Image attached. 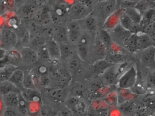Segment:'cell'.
Wrapping results in <instances>:
<instances>
[{
  "label": "cell",
  "mask_w": 155,
  "mask_h": 116,
  "mask_svg": "<svg viewBox=\"0 0 155 116\" xmlns=\"http://www.w3.org/2000/svg\"><path fill=\"white\" fill-rule=\"evenodd\" d=\"M93 38V37L87 32L83 31L76 44V51L82 61H86L88 58Z\"/></svg>",
  "instance_id": "obj_1"
},
{
  "label": "cell",
  "mask_w": 155,
  "mask_h": 116,
  "mask_svg": "<svg viewBox=\"0 0 155 116\" xmlns=\"http://www.w3.org/2000/svg\"><path fill=\"white\" fill-rule=\"evenodd\" d=\"M137 68L132 64L120 76L116 85L120 88L130 89L137 82Z\"/></svg>",
  "instance_id": "obj_2"
},
{
  "label": "cell",
  "mask_w": 155,
  "mask_h": 116,
  "mask_svg": "<svg viewBox=\"0 0 155 116\" xmlns=\"http://www.w3.org/2000/svg\"><path fill=\"white\" fill-rule=\"evenodd\" d=\"M18 36L12 30L3 28L1 31V48L6 51L15 48L18 44Z\"/></svg>",
  "instance_id": "obj_3"
},
{
  "label": "cell",
  "mask_w": 155,
  "mask_h": 116,
  "mask_svg": "<svg viewBox=\"0 0 155 116\" xmlns=\"http://www.w3.org/2000/svg\"><path fill=\"white\" fill-rule=\"evenodd\" d=\"M70 7L63 2L54 5L50 10L52 22L56 25H60L65 18L68 17Z\"/></svg>",
  "instance_id": "obj_4"
},
{
  "label": "cell",
  "mask_w": 155,
  "mask_h": 116,
  "mask_svg": "<svg viewBox=\"0 0 155 116\" xmlns=\"http://www.w3.org/2000/svg\"><path fill=\"white\" fill-rule=\"evenodd\" d=\"M92 10L80 2L77 1L70 7L69 19L72 20L81 21L85 18L91 13Z\"/></svg>",
  "instance_id": "obj_5"
},
{
  "label": "cell",
  "mask_w": 155,
  "mask_h": 116,
  "mask_svg": "<svg viewBox=\"0 0 155 116\" xmlns=\"http://www.w3.org/2000/svg\"><path fill=\"white\" fill-rule=\"evenodd\" d=\"M66 28L69 41L71 44L76 45L84 31L80 22L69 19Z\"/></svg>",
  "instance_id": "obj_6"
},
{
  "label": "cell",
  "mask_w": 155,
  "mask_h": 116,
  "mask_svg": "<svg viewBox=\"0 0 155 116\" xmlns=\"http://www.w3.org/2000/svg\"><path fill=\"white\" fill-rule=\"evenodd\" d=\"M109 32L113 42L122 47L126 40L131 34L120 24L109 31Z\"/></svg>",
  "instance_id": "obj_7"
},
{
  "label": "cell",
  "mask_w": 155,
  "mask_h": 116,
  "mask_svg": "<svg viewBox=\"0 0 155 116\" xmlns=\"http://www.w3.org/2000/svg\"><path fill=\"white\" fill-rule=\"evenodd\" d=\"M83 31L87 32L93 38H96L98 28V21L97 18L92 13L85 18L80 21Z\"/></svg>",
  "instance_id": "obj_8"
},
{
  "label": "cell",
  "mask_w": 155,
  "mask_h": 116,
  "mask_svg": "<svg viewBox=\"0 0 155 116\" xmlns=\"http://www.w3.org/2000/svg\"><path fill=\"white\" fill-rule=\"evenodd\" d=\"M139 51H140V59L142 64L147 68L155 69V47L150 46Z\"/></svg>",
  "instance_id": "obj_9"
},
{
  "label": "cell",
  "mask_w": 155,
  "mask_h": 116,
  "mask_svg": "<svg viewBox=\"0 0 155 116\" xmlns=\"http://www.w3.org/2000/svg\"><path fill=\"white\" fill-rule=\"evenodd\" d=\"M21 55V65L25 66L33 65L39 60L37 51L30 47L21 48L20 50Z\"/></svg>",
  "instance_id": "obj_10"
},
{
  "label": "cell",
  "mask_w": 155,
  "mask_h": 116,
  "mask_svg": "<svg viewBox=\"0 0 155 116\" xmlns=\"http://www.w3.org/2000/svg\"><path fill=\"white\" fill-rule=\"evenodd\" d=\"M102 78L106 84L108 85H117L120 75L118 68V63H116L109 68L102 74Z\"/></svg>",
  "instance_id": "obj_11"
},
{
  "label": "cell",
  "mask_w": 155,
  "mask_h": 116,
  "mask_svg": "<svg viewBox=\"0 0 155 116\" xmlns=\"http://www.w3.org/2000/svg\"><path fill=\"white\" fill-rule=\"evenodd\" d=\"M21 55L20 51L14 48L7 51L6 57L1 60V67L6 64H11L17 67L21 65Z\"/></svg>",
  "instance_id": "obj_12"
},
{
  "label": "cell",
  "mask_w": 155,
  "mask_h": 116,
  "mask_svg": "<svg viewBox=\"0 0 155 116\" xmlns=\"http://www.w3.org/2000/svg\"><path fill=\"white\" fill-rule=\"evenodd\" d=\"M120 24L131 34H135L141 31L139 24L135 23L126 14L124 10L120 17Z\"/></svg>",
  "instance_id": "obj_13"
},
{
  "label": "cell",
  "mask_w": 155,
  "mask_h": 116,
  "mask_svg": "<svg viewBox=\"0 0 155 116\" xmlns=\"http://www.w3.org/2000/svg\"><path fill=\"white\" fill-rule=\"evenodd\" d=\"M115 64L116 63L106 59H99L94 62L91 67V70L95 76L99 77L102 76L109 68Z\"/></svg>",
  "instance_id": "obj_14"
},
{
  "label": "cell",
  "mask_w": 155,
  "mask_h": 116,
  "mask_svg": "<svg viewBox=\"0 0 155 116\" xmlns=\"http://www.w3.org/2000/svg\"><path fill=\"white\" fill-rule=\"evenodd\" d=\"M124 9H122L115 11L106 19L102 28L109 31L117 26L120 24V17Z\"/></svg>",
  "instance_id": "obj_15"
},
{
  "label": "cell",
  "mask_w": 155,
  "mask_h": 116,
  "mask_svg": "<svg viewBox=\"0 0 155 116\" xmlns=\"http://www.w3.org/2000/svg\"><path fill=\"white\" fill-rule=\"evenodd\" d=\"M23 98L28 102L40 103L42 100V96L38 89L24 88L20 91Z\"/></svg>",
  "instance_id": "obj_16"
},
{
  "label": "cell",
  "mask_w": 155,
  "mask_h": 116,
  "mask_svg": "<svg viewBox=\"0 0 155 116\" xmlns=\"http://www.w3.org/2000/svg\"><path fill=\"white\" fill-rule=\"evenodd\" d=\"M135 43L137 51L142 50L151 46L149 36L144 32L140 31L135 33Z\"/></svg>",
  "instance_id": "obj_17"
},
{
  "label": "cell",
  "mask_w": 155,
  "mask_h": 116,
  "mask_svg": "<svg viewBox=\"0 0 155 116\" xmlns=\"http://www.w3.org/2000/svg\"><path fill=\"white\" fill-rule=\"evenodd\" d=\"M46 92L51 98L58 102H64L67 98V92L64 88H48Z\"/></svg>",
  "instance_id": "obj_18"
},
{
  "label": "cell",
  "mask_w": 155,
  "mask_h": 116,
  "mask_svg": "<svg viewBox=\"0 0 155 116\" xmlns=\"http://www.w3.org/2000/svg\"><path fill=\"white\" fill-rule=\"evenodd\" d=\"M99 12L101 17L106 19L116 11V0H107L100 2Z\"/></svg>",
  "instance_id": "obj_19"
},
{
  "label": "cell",
  "mask_w": 155,
  "mask_h": 116,
  "mask_svg": "<svg viewBox=\"0 0 155 116\" xmlns=\"http://www.w3.org/2000/svg\"><path fill=\"white\" fill-rule=\"evenodd\" d=\"M20 91H13L2 96V100L6 108H18L19 104V93Z\"/></svg>",
  "instance_id": "obj_20"
},
{
  "label": "cell",
  "mask_w": 155,
  "mask_h": 116,
  "mask_svg": "<svg viewBox=\"0 0 155 116\" xmlns=\"http://www.w3.org/2000/svg\"><path fill=\"white\" fill-rule=\"evenodd\" d=\"M81 61L76 51L74 55L66 62V67L72 77L77 74L79 70Z\"/></svg>",
  "instance_id": "obj_21"
},
{
  "label": "cell",
  "mask_w": 155,
  "mask_h": 116,
  "mask_svg": "<svg viewBox=\"0 0 155 116\" xmlns=\"http://www.w3.org/2000/svg\"><path fill=\"white\" fill-rule=\"evenodd\" d=\"M46 46L48 48L51 59H61L60 46L55 40L52 39L47 41Z\"/></svg>",
  "instance_id": "obj_22"
},
{
  "label": "cell",
  "mask_w": 155,
  "mask_h": 116,
  "mask_svg": "<svg viewBox=\"0 0 155 116\" xmlns=\"http://www.w3.org/2000/svg\"><path fill=\"white\" fill-rule=\"evenodd\" d=\"M60 46L61 59L67 62L76 52V50L70 43H62Z\"/></svg>",
  "instance_id": "obj_23"
},
{
  "label": "cell",
  "mask_w": 155,
  "mask_h": 116,
  "mask_svg": "<svg viewBox=\"0 0 155 116\" xmlns=\"http://www.w3.org/2000/svg\"><path fill=\"white\" fill-rule=\"evenodd\" d=\"M53 39L60 44L69 43V41L66 28H64L63 26H58L54 28Z\"/></svg>",
  "instance_id": "obj_24"
},
{
  "label": "cell",
  "mask_w": 155,
  "mask_h": 116,
  "mask_svg": "<svg viewBox=\"0 0 155 116\" xmlns=\"http://www.w3.org/2000/svg\"><path fill=\"white\" fill-rule=\"evenodd\" d=\"M35 21L38 25L45 26L49 25L52 22L50 10L44 9L35 15Z\"/></svg>",
  "instance_id": "obj_25"
},
{
  "label": "cell",
  "mask_w": 155,
  "mask_h": 116,
  "mask_svg": "<svg viewBox=\"0 0 155 116\" xmlns=\"http://www.w3.org/2000/svg\"><path fill=\"white\" fill-rule=\"evenodd\" d=\"M24 70L18 68L13 72L8 80L14 84L20 90L24 88Z\"/></svg>",
  "instance_id": "obj_26"
},
{
  "label": "cell",
  "mask_w": 155,
  "mask_h": 116,
  "mask_svg": "<svg viewBox=\"0 0 155 116\" xmlns=\"http://www.w3.org/2000/svg\"><path fill=\"white\" fill-rule=\"evenodd\" d=\"M18 68V67L9 64H6L1 67L0 82L8 80L13 72Z\"/></svg>",
  "instance_id": "obj_27"
},
{
  "label": "cell",
  "mask_w": 155,
  "mask_h": 116,
  "mask_svg": "<svg viewBox=\"0 0 155 116\" xmlns=\"http://www.w3.org/2000/svg\"><path fill=\"white\" fill-rule=\"evenodd\" d=\"M36 32L38 33L46 41L52 39L54 35V28L50 27L49 25L45 26L38 25V27L36 28Z\"/></svg>",
  "instance_id": "obj_28"
},
{
  "label": "cell",
  "mask_w": 155,
  "mask_h": 116,
  "mask_svg": "<svg viewBox=\"0 0 155 116\" xmlns=\"http://www.w3.org/2000/svg\"><path fill=\"white\" fill-rule=\"evenodd\" d=\"M117 88V92L118 96V105L125 101L132 100L136 96L131 91L130 89Z\"/></svg>",
  "instance_id": "obj_29"
},
{
  "label": "cell",
  "mask_w": 155,
  "mask_h": 116,
  "mask_svg": "<svg viewBox=\"0 0 155 116\" xmlns=\"http://www.w3.org/2000/svg\"><path fill=\"white\" fill-rule=\"evenodd\" d=\"M118 107L120 113L125 115H132L137 111L136 105L131 101H125L119 105Z\"/></svg>",
  "instance_id": "obj_30"
},
{
  "label": "cell",
  "mask_w": 155,
  "mask_h": 116,
  "mask_svg": "<svg viewBox=\"0 0 155 116\" xmlns=\"http://www.w3.org/2000/svg\"><path fill=\"white\" fill-rule=\"evenodd\" d=\"M71 95L76 96L81 98L88 97V91L84 85L81 83H79L75 84L71 91Z\"/></svg>",
  "instance_id": "obj_31"
},
{
  "label": "cell",
  "mask_w": 155,
  "mask_h": 116,
  "mask_svg": "<svg viewBox=\"0 0 155 116\" xmlns=\"http://www.w3.org/2000/svg\"><path fill=\"white\" fill-rule=\"evenodd\" d=\"M93 48L94 53L98 57H104L108 51L106 46L101 40L98 36L95 38Z\"/></svg>",
  "instance_id": "obj_32"
},
{
  "label": "cell",
  "mask_w": 155,
  "mask_h": 116,
  "mask_svg": "<svg viewBox=\"0 0 155 116\" xmlns=\"http://www.w3.org/2000/svg\"><path fill=\"white\" fill-rule=\"evenodd\" d=\"M13 91H20V90L10 81L0 82V93L1 96Z\"/></svg>",
  "instance_id": "obj_33"
},
{
  "label": "cell",
  "mask_w": 155,
  "mask_h": 116,
  "mask_svg": "<svg viewBox=\"0 0 155 116\" xmlns=\"http://www.w3.org/2000/svg\"><path fill=\"white\" fill-rule=\"evenodd\" d=\"M88 107L84 99L80 98L72 111L74 116H84L87 113Z\"/></svg>",
  "instance_id": "obj_34"
},
{
  "label": "cell",
  "mask_w": 155,
  "mask_h": 116,
  "mask_svg": "<svg viewBox=\"0 0 155 116\" xmlns=\"http://www.w3.org/2000/svg\"><path fill=\"white\" fill-rule=\"evenodd\" d=\"M23 86L26 88L38 89L36 87L34 81L33 75L31 71L29 70H24V79H23Z\"/></svg>",
  "instance_id": "obj_35"
},
{
  "label": "cell",
  "mask_w": 155,
  "mask_h": 116,
  "mask_svg": "<svg viewBox=\"0 0 155 116\" xmlns=\"http://www.w3.org/2000/svg\"><path fill=\"white\" fill-rule=\"evenodd\" d=\"M135 8L140 12L155 8V0H140L136 4Z\"/></svg>",
  "instance_id": "obj_36"
},
{
  "label": "cell",
  "mask_w": 155,
  "mask_h": 116,
  "mask_svg": "<svg viewBox=\"0 0 155 116\" xmlns=\"http://www.w3.org/2000/svg\"><path fill=\"white\" fill-rule=\"evenodd\" d=\"M124 10L126 14L135 23L140 24L142 18V12H140L135 7Z\"/></svg>",
  "instance_id": "obj_37"
},
{
  "label": "cell",
  "mask_w": 155,
  "mask_h": 116,
  "mask_svg": "<svg viewBox=\"0 0 155 116\" xmlns=\"http://www.w3.org/2000/svg\"><path fill=\"white\" fill-rule=\"evenodd\" d=\"M103 100L110 107H115L118 106V96L117 91H111L106 94Z\"/></svg>",
  "instance_id": "obj_38"
},
{
  "label": "cell",
  "mask_w": 155,
  "mask_h": 116,
  "mask_svg": "<svg viewBox=\"0 0 155 116\" xmlns=\"http://www.w3.org/2000/svg\"><path fill=\"white\" fill-rule=\"evenodd\" d=\"M142 18L140 23L141 31L146 27V25L149 23L155 17V9L149 10L145 12H142Z\"/></svg>",
  "instance_id": "obj_39"
},
{
  "label": "cell",
  "mask_w": 155,
  "mask_h": 116,
  "mask_svg": "<svg viewBox=\"0 0 155 116\" xmlns=\"http://www.w3.org/2000/svg\"><path fill=\"white\" fill-rule=\"evenodd\" d=\"M19 104L18 107V110L21 115L28 116L29 114L28 108V101L25 99L22 94L20 91L19 93Z\"/></svg>",
  "instance_id": "obj_40"
},
{
  "label": "cell",
  "mask_w": 155,
  "mask_h": 116,
  "mask_svg": "<svg viewBox=\"0 0 155 116\" xmlns=\"http://www.w3.org/2000/svg\"><path fill=\"white\" fill-rule=\"evenodd\" d=\"M47 41L38 33L36 32L33 36L31 37L29 47L37 50L41 45L45 44Z\"/></svg>",
  "instance_id": "obj_41"
},
{
  "label": "cell",
  "mask_w": 155,
  "mask_h": 116,
  "mask_svg": "<svg viewBox=\"0 0 155 116\" xmlns=\"http://www.w3.org/2000/svg\"><path fill=\"white\" fill-rule=\"evenodd\" d=\"M98 37L106 46L108 51V49L113 42L109 31L102 28L99 32Z\"/></svg>",
  "instance_id": "obj_42"
},
{
  "label": "cell",
  "mask_w": 155,
  "mask_h": 116,
  "mask_svg": "<svg viewBox=\"0 0 155 116\" xmlns=\"http://www.w3.org/2000/svg\"><path fill=\"white\" fill-rule=\"evenodd\" d=\"M31 34L28 30L24 31L21 33L19 37H18V43H19L21 48L29 47Z\"/></svg>",
  "instance_id": "obj_43"
},
{
  "label": "cell",
  "mask_w": 155,
  "mask_h": 116,
  "mask_svg": "<svg viewBox=\"0 0 155 116\" xmlns=\"http://www.w3.org/2000/svg\"><path fill=\"white\" fill-rule=\"evenodd\" d=\"M36 51L38 52L39 60L49 62L51 59L46 43L41 45Z\"/></svg>",
  "instance_id": "obj_44"
},
{
  "label": "cell",
  "mask_w": 155,
  "mask_h": 116,
  "mask_svg": "<svg viewBox=\"0 0 155 116\" xmlns=\"http://www.w3.org/2000/svg\"><path fill=\"white\" fill-rule=\"evenodd\" d=\"M131 91L136 96H142L147 94V89L146 85L141 83L136 82V84L130 89Z\"/></svg>",
  "instance_id": "obj_45"
},
{
  "label": "cell",
  "mask_w": 155,
  "mask_h": 116,
  "mask_svg": "<svg viewBox=\"0 0 155 116\" xmlns=\"http://www.w3.org/2000/svg\"><path fill=\"white\" fill-rule=\"evenodd\" d=\"M80 98H81L76 97V96L71 95L70 97H68V98L67 97L66 98L64 102V105L72 111Z\"/></svg>",
  "instance_id": "obj_46"
},
{
  "label": "cell",
  "mask_w": 155,
  "mask_h": 116,
  "mask_svg": "<svg viewBox=\"0 0 155 116\" xmlns=\"http://www.w3.org/2000/svg\"><path fill=\"white\" fill-rule=\"evenodd\" d=\"M145 85L147 90L155 89V71L148 74Z\"/></svg>",
  "instance_id": "obj_47"
},
{
  "label": "cell",
  "mask_w": 155,
  "mask_h": 116,
  "mask_svg": "<svg viewBox=\"0 0 155 116\" xmlns=\"http://www.w3.org/2000/svg\"><path fill=\"white\" fill-rule=\"evenodd\" d=\"M142 103L143 106L148 109H152L155 108V97L153 96H147L144 98Z\"/></svg>",
  "instance_id": "obj_48"
},
{
  "label": "cell",
  "mask_w": 155,
  "mask_h": 116,
  "mask_svg": "<svg viewBox=\"0 0 155 116\" xmlns=\"http://www.w3.org/2000/svg\"><path fill=\"white\" fill-rule=\"evenodd\" d=\"M142 32L150 36L155 32V17L142 29Z\"/></svg>",
  "instance_id": "obj_49"
},
{
  "label": "cell",
  "mask_w": 155,
  "mask_h": 116,
  "mask_svg": "<svg viewBox=\"0 0 155 116\" xmlns=\"http://www.w3.org/2000/svg\"><path fill=\"white\" fill-rule=\"evenodd\" d=\"M19 114L17 108H6L3 115L5 116H16Z\"/></svg>",
  "instance_id": "obj_50"
},
{
  "label": "cell",
  "mask_w": 155,
  "mask_h": 116,
  "mask_svg": "<svg viewBox=\"0 0 155 116\" xmlns=\"http://www.w3.org/2000/svg\"><path fill=\"white\" fill-rule=\"evenodd\" d=\"M58 116H74L73 111L70 109L66 106L62 108L57 113Z\"/></svg>",
  "instance_id": "obj_51"
},
{
  "label": "cell",
  "mask_w": 155,
  "mask_h": 116,
  "mask_svg": "<svg viewBox=\"0 0 155 116\" xmlns=\"http://www.w3.org/2000/svg\"><path fill=\"white\" fill-rule=\"evenodd\" d=\"M78 1L83 3L91 10L98 2L97 0H78Z\"/></svg>",
  "instance_id": "obj_52"
},
{
  "label": "cell",
  "mask_w": 155,
  "mask_h": 116,
  "mask_svg": "<svg viewBox=\"0 0 155 116\" xmlns=\"http://www.w3.org/2000/svg\"><path fill=\"white\" fill-rule=\"evenodd\" d=\"M137 3L132 2L128 1V0H124V1L121 3L120 6V9H126L129 8H134L136 6Z\"/></svg>",
  "instance_id": "obj_53"
},
{
  "label": "cell",
  "mask_w": 155,
  "mask_h": 116,
  "mask_svg": "<svg viewBox=\"0 0 155 116\" xmlns=\"http://www.w3.org/2000/svg\"><path fill=\"white\" fill-rule=\"evenodd\" d=\"M7 53V51H6L4 49L1 48V49H0V59L2 60L4 58L6 57Z\"/></svg>",
  "instance_id": "obj_54"
},
{
  "label": "cell",
  "mask_w": 155,
  "mask_h": 116,
  "mask_svg": "<svg viewBox=\"0 0 155 116\" xmlns=\"http://www.w3.org/2000/svg\"><path fill=\"white\" fill-rule=\"evenodd\" d=\"M124 0H116V10L120 9L121 3Z\"/></svg>",
  "instance_id": "obj_55"
},
{
  "label": "cell",
  "mask_w": 155,
  "mask_h": 116,
  "mask_svg": "<svg viewBox=\"0 0 155 116\" xmlns=\"http://www.w3.org/2000/svg\"><path fill=\"white\" fill-rule=\"evenodd\" d=\"M149 37L150 38L151 46H153L155 47V32L153 33V34H151L150 36H149Z\"/></svg>",
  "instance_id": "obj_56"
},
{
  "label": "cell",
  "mask_w": 155,
  "mask_h": 116,
  "mask_svg": "<svg viewBox=\"0 0 155 116\" xmlns=\"http://www.w3.org/2000/svg\"><path fill=\"white\" fill-rule=\"evenodd\" d=\"M128 1H130L135 2V3H137V2H138L139 1H140V0H128Z\"/></svg>",
  "instance_id": "obj_57"
},
{
  "label": "cell",
  "mask_w": 155,
  "mask_h": 116,
  "mask_svg": "<svg viewBox=\"0 0 155 116\" xmlns=\"http://www.w3.org/2000/svg\"><path fill=\"white\" fill-rule=\"evenodd\" d=\"M47 0H37V1L39 2V3H42V2H45Z\"/></svg>",
  "instance_id": "obj_58"
},
{
  "label": "cell",
  "mask_w": 155,
  "mask_h": 116,
  "mask_svg": "<svg viewBox=\"0 0 155 116\" xmlns=\"http://www.w3.org/2000/svg\"><path fill=\"white\" fill-rule=\"evenodd\" d=\"M106 1H107V0H97V2H103Z\"/></svg>",
  "instance_id": "obj_59"
}]
</instances>
